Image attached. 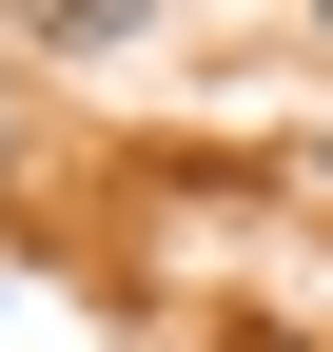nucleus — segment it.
<instances>
[{
    "label": "nucleus",
    "mask_w": 333,
    "mask_h": 352,
    "mask_svg": "<svg viewBox=\"0 0 333 352\" xmlns=\"http://www.w3.org/2000/svg\"><path fill=\"white\" fill-rule=\"evenodd\" d=\"M39 39H138V0H39Z\"/></svg>",
    "instance_id": "nucleus-1"
},
{
    "label": "nucleus",
    "mask_w": 333,
    "mask_h": 352,
    "mask_svg": "<svg viewBox=\"0 0 333 352\" xmlns=\"http://www.w3.org/2000/svg\"><path fill=\"white\" fill-rule=\"evenodd\" d=\"M314 20H333V0H314Z\"/></svg>",
    "instance_id": "nucleus-2"
}]
</instances>
